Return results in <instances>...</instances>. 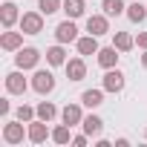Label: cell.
Listing matches in <instances>:
<instances>
[{
    "label": "cell",
    "instance_id": "1",
    "mask_svg": "<svg viewBox=\"0 0 147 147\" xmlns=\"http://www.w3.org/2000/svg\"><path fill=\"white\" fill-rule=\"evenodd\" d=\"M32 90L38 95H49L55 90V75H52L49 69H38L35 75H32Z\"/></svg>",
    "mask_w": 147,
    "mask_h": 147
},
{
    "label": "cell",
    "instance_id": "2",
    "mask_svg": "<svg viewBox=\"0 0 147 147\" xmlns=\"http://www.w3.org/2000/svg\"><path fill=\"white\" fill-rule=\"evenodd\" d=\"M20 32L23 35H40L43 32V12H23Z\"/></svg>",
    "mask_w": 147,
    "mask_h": 147
},
{
    "label": "cell",
    "instance_id": "3",
    "mask_svg": "<svg viewBox=\"0 0 147 147\" xmlns=\"http://www.w3.org/2000/svg\"><path fill=\"white\" fill-rule=\"evenodd\" d=\"M38 61H40V52H38L35 46H20V49H18V55H15L18 69H35V66H38Z\"/></svg>",
    "mask_w": 147,
    "mask_h": 147
},
{
    "label": "cell",
    "instance_id": "4",
    "mask_svg": "<svg viewBox=\"0 0 147 147\" xmlns=\"http://www.w3.org/2000/svg\"><path fill=\"white\" fill-rule=\"evenodd\" d=\"M23 138H29V130H23V121L18 118V121H6V127H3V141L6 144H20Z\"/></svg>",
    "mask_w": 147,
    "mask_h": 147
},
{
    "label": "cell",
    "instance_id": "5",
    "mask_svg": "<svg viewBox=\"0 0 147 147\" xmlns=\"http://www.w3.org/2000/svg\"><path fill=\"white\" fill-rule=\"evenodd\" d=\"M55 40H58V43H75V40H78V26H75L72 18H66L63 23L55 26Z\"/></svg>",
    "mask_w": 147,
    "mask_h": 147
},
{
    "label": "cell",
    "instance_id": "6",
    "mask_svg": "<svg viewBox=\"0 0 147 147\" xmlns=\"http://www.w3.org/2000/svg\"><path fill=\"white\" fill-rule=\"evenodd\" d=\"M26 90H29V84H26V78H23V69H15V72L6 75V92H9V95H23Z\"/></svg>",
    "mask_w": 147,
    "mask_h": 147
},
{
    "label": "cell",
    "instance_id": "7",
    "mask_svg": "<svg viewBox=\"0 0 147 147\" xmlns=\"http://www.w3.org/2000/svg\"><path fill=\"white\" fill-rule=\"evenodd\" d=\"M63 69H66V78L75 81V84L87 78V63H84V58H69V61L63 63Z\"/></svg>",
    "mask_w": 147,
    "mask_h": 147
},
{
    "label": "cell",
    "instance_id": "8",
    "mask_svg": "<svg viewBox=\"0 0 147 147\" xmlns=\"http://www.w3.org/2000/svg\"><path fill=\"white\" fill-rule=\"evenodd\" d=\"M46 138H52V133H49L46 121H43V118L29 121V141H32V144H43Z\"/></svg>",
    "mask_w": 147,
    "mask_h": 147
},
{
    "label": "cell",
    "instance_id": "9",
    "mask_svg": "<svg viewBox=\"0 0 147 147\" xmlns=\"http://www.w3.org/2000/svg\"><path fill=\"white\" fill-rule=\"evenodd\" d=\"M104 90L107 92H121L124 90V72L118 66H113V69L104 72Z\"/></svg>",
    "mask_w": 147,
    "mask_h": 147
},
{
    "label": "cell",
    "instance_id": "10",
    "mask_svg": "<svg viewBox=\"0 0 147 147\" xmlns=\"http://www.w3.org/2000/svg\"><path fill=\"white\" fill-rule=\"evenodd\" d=\"M87 32L95 35V38L107 35V32H110V18H107V15H90V18H87Z\"/></svg>",
    "mask_w": 147,
    "mask_h": 147
},
{
    "label": "cell",
    "instance_id": "11",
    "mask_svg": "<svg viewBox=\"0 0 147 147\" xmlns=\"http://www.w3.org/2000/svg\"><path fill=\"white\" fill-rule=\"evenodd\" d=\"M61 121L69 124V127L81 124V121H84V110H81V104H66V107L61 110Z\"/></svg>",
    "mask_w": 147,
    "mask_h": 147
},
{
    "label": "cell",
    "instance_id": "12",
    "mask_svg": "<svg viewBox=\"0 0 147 147\" xmlns=\"http://www.w3.org/2000/svg\"><path fill=\"white\" fill-rule=\"evenodd\" d=\"M0 23H3V29H12L15 23H20V15H18L15 3H3L0 6Z\"/></svg>",
    "mask_w": 147,
    "mask_h": 147
},
{
    "label": "cell",
    "instance_id": "13",
    "mask_svg": "<svg viewBox=\"0 0 147 147\" xmlns=\"http://www.w3.org/2000/svg\"><path fill=\"white\" fill-rule=\"evenodd\" d=\"M0 46L6 52H18L23 46V32H3L0 35Z\"/></svg>",
    "mask_w": 147,
    "mask_h": 147
},
{
    "label": "cell",
    "instance_id": "14",
    "mask_svg": "<svg viewBox=\"0 0 147 147\" xmlns=\"http://www.w3.org/2000/svg\"><path fill=\"white\" fill-rule=\"evenodd\" d=\"M75 46H78V52H81V55H98V49H101V46H98V38H95V35H90V32H87L84 38H78V40H75Z\"/></svg>",
    "mask_w": 147,
    "mask_h": 147
},
{
    "label": "cell",
    "instance_id": "15",
    "mask_svg": "<svg viewBox=\"0 0 147 147\" xmlns=\"http://www.w3.org/2000/svg\"><path fill=\"white\" fill-rule=\"evenodd\" d=\"M46 63H49V66H63V63H66V49H63V43H55V46L46 49Z\"/></svg>",
    "mask_w": 147,
    "mask_h": 147
},
{
    "label": "cell",
    "instance_id": "16",
    "mask_svg": "<svg viewBox=\"0 0 147 147\" xmlns=\"http://www.w3.org/2000/svg\"><path fill=\"white\" fill-rule=\"evenodd\" d=\"M98 63H101L104 69L118 66V49H115V46H104V49H98Z\"/></svg>",
    "mask_w": 147,
    "mask_h": 147
},
{
    "label": "cell",
    "instance_id": "17",
    "mask_svg": "<svg viewBox=\"0 0 147 147\" xmlns=\"http://www.w3.org/2000/svg\"><path fill=\"white\" fill-rule=\"evenodd\" d=\"M104 92H107V90H84V92H81V104L90 107V110H95V107L104 104Z\"/></svg>",
    "mask_w": 147,
    "mask_h": 147
},
{
    "label": "cell",
    "instance_id": "18",
    "mask_svg": "<svg viewBox=\"0 0 147 147\" xmlns=\"http://www.w3.org/2000/svg\"><path fill=\"white\" fill-rule=\"evenodd\" d=\"M66 18H72V20H78V18H84V12H87V6H84V0H63V9H61Z\"/></svg>",
    "mask_w": 147,
    "mask_h": 147
},
{
    "label": "cell",
    "instance_id": "19",
    "mask_svg": "<svg viewBox=\"0 0 147 147\" xmlns=\"http://www.w3.org/2000/svg\"><path fill=\"white\" fill-rule=\"evenodd\" d=\"M113 46H115L118 52H130V49L136 46V38H133L130 32H115V38H113Z\"/></svg>",
    "mask_w": 147,
    "mask_h": 147
},
{
    "label": "cell",
    "instance_id": "20",
    "mask_svg": "<svg viewBox=\"0 0 147 147\" xmlns=\"http://www.w3.org/2000/svg\"><path fill=\"white\" fill-rule=\"evenodd\" d=\"M81 127H84V133H87V136H101V130H104V121H101L98 115H84Z\"/></svg>",
    "mask_w": 147,
    "mask_h": 147
},
{
    "label": "cell",
    "instance_id": "21",
    "mask_svg": "<svg viewBox=\"0 0 147 147\" xmlns=\"http://www.w3.org/2000/svg\"><path fill=\"white\" fill-rule=\"evenodd\" d=\"M101 9H104V15H107V18H118V15H124V12H127L124 0H101Z\"/></svg>",
    "mask_w": 147,
    "mask_h": 147
},
{
    "label": "cell",
    "instance_id": "22",
    "mask_svg": "<svg viewBox=\"0 0 147 147\" xmlns=\"http://www.w3.org/2000/svg\"><path fill=\"white\" fill-rule=\"evenodd\" d=\"M124 15H127V20H133V23H141V20L147 18V6H141L138 0H136V3H130V6H127V12H124Z\"/></svg>",
    "mask_w": 147,
    "mask_h": 147
},
{
    "label": "cell",
    "instance_id": "23",
    "mask_svg": "<svg viewBox=\"0 0 147 147\" xmlns=\"http://www.w3.org/2000/svg\"><path fill=\"white\" fill-rule=\"evenodd\" d=\"M52 141H55V144H69V141H72V127H69V124H58V127L52 130Z\"/></svg>",
    "mask_w": 147,
    "mask_h": 147
},
{
    "label": "cell",
    "instance_id": "24",
    "mask_svg": "<svg viewBox=\"0 0 147 147\" xmlns=\"http://www.w3.org/2000/svg\"><path fill=\"white\" fill-rule=\"evenodd\" d=\"M35 110H38V118H43V121H52V118L58 115V107H55L52 101H40Z\"/></svg>",
    "mask_w": 147,
    "mask_h": 147
},
{
    "label": "cell",
    "instance_id": "25",
    "mask_svg": "<svg viewBox=\"0 0 147 147\" xmlns=\"http://www.w3.org/2000/svg\"><path fill=\"white\" fill-rule=\"evenodd\" d=\"M38 9L43 15H55V12L63 9V0H38Z\"/></svg>",
    "mask_w": 147,
    "mask_h": 147
},
{
    "label": "cell",
    "instance_id": "26",
    "mask_svg": "<svg viewBox=\"0 0 147 147\" xmlns=\"http://www.w3.org/2000/svg\"><path fill=\"white\" fill-rule=\"evenodd\" d=\"M15 115H18L23 124H29V121H35V118H38V110H35V107H29V104H20Z\"/></svg>",
    "mask_w": 147,
    "mask_h": 147
},
{
    "label": "cell",
    "instance_id": "27",
    "mask_svg": "<svg viewBox=\"0 0 147 147\" xmlns=\"http://www.w3.org/2000/svg\"><path fill=\"white\" fill-rule=\"evenodd\" d=\"M136 46H138V49H147V32H138V38H136Z\"/></svg>",
    "mask_w": 147,
    "mask_h": 147
},
{
    "label": "cell",
    "instance_id": "28",
    "mask_svg": "<svg viewBox=\"0 0 147 147\" xmlns=\"http://www.w3.org/2000/svg\"><path fill=\"white\" fill-rule=\"evenodd\" d=\"M72 144H75V147H84V144H87V133H84V136H72Z\"/></svg>",
    "mask_w": 147,
    "mask_h": 147
},
{
    "label": "cell",
    "instance_id": "29",
    "mask_svg": "<svg viewBox=\"0 0 147 147\" xmlns=\"http://www.w3.org/2000/svg\"><path fill=\"white\" fill-rule=\"evenodd\" d=\"M9 110H12V104H9L6 98H0V113H3V115H9Z\"/></svg>",
    "mask_w": 147,
    "mask_h": 147
},
{
    "label": "cell",
    "instance_id": "30",
    "mask_svg": "<svg viewBox=\"0 0 147 147\" xmlns=\"http://www.w3.org/2000/svg\"><path fill=\"white\" fill-rule=\"evenodd\" d=\"M141 66L147 69V49H144V55H141Z\"/></svg>",
    "mask_w": 147,
    "mask_h": 147
},
{
    "label": "cell",
    "instance_id": "31",
    "mask_svg": "<svg viewBox=\"0 0 147 147\" xmlns=\"http://www.w3.org/2000/svg\"><path fill=\"white\" fill-rule=\"evenodd\" d=\"M144 138H147V130H144Z\"/></svg>",
    "mask_w": 147,
    "mask_h": 147
}]
</instances>
